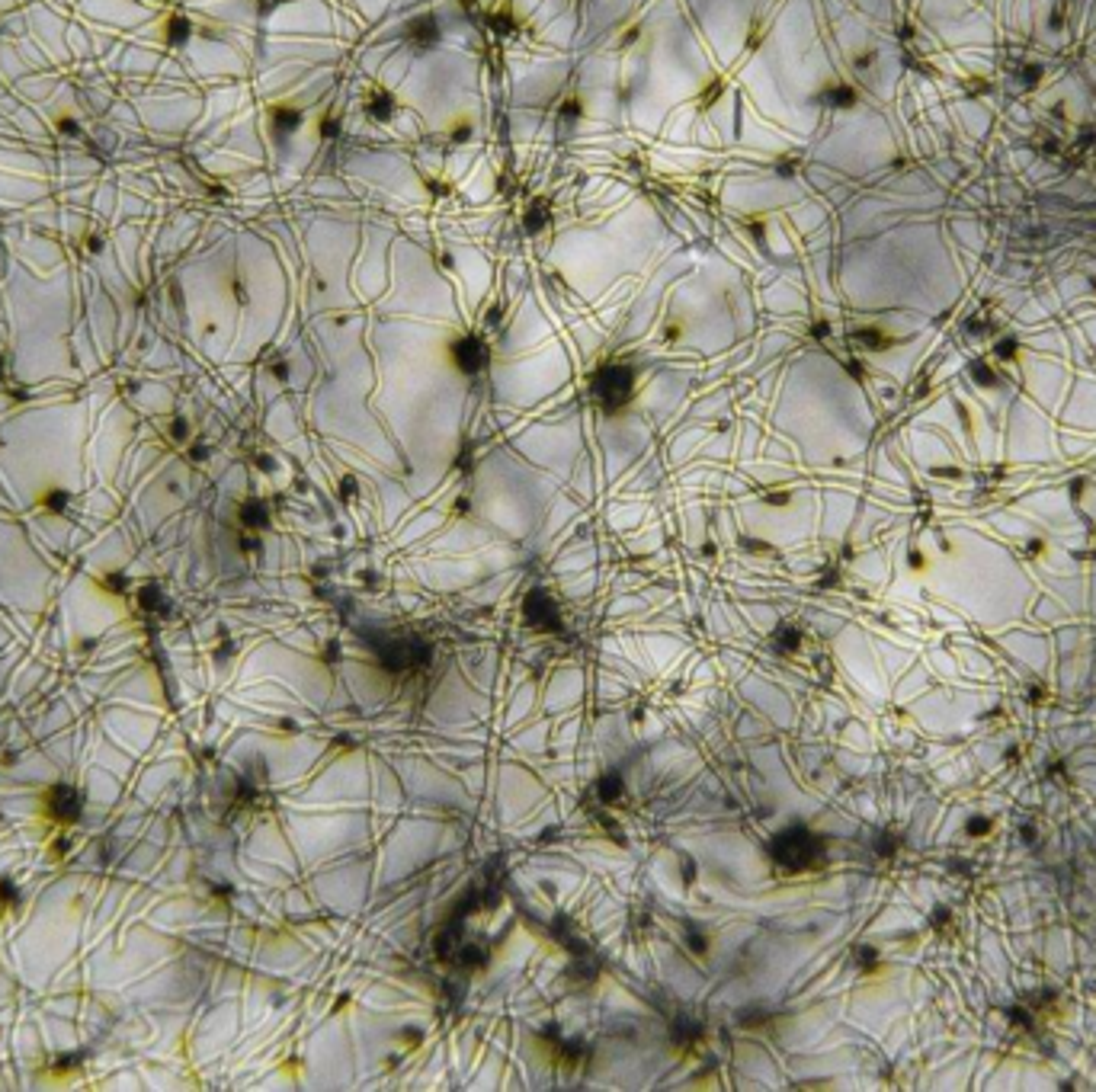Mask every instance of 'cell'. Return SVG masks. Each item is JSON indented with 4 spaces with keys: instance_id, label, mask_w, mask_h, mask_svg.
Instances as JSON below:
<instances>
[{
    "instance_id": "cell-1",
    "label": "cell",
    "mask_w": 1096,
    "mask_h": 1092,
    "mask_svg": "<svg viewBox=\"0 0 1096 1092\" xmlns=\"http://www.w3.org/2000/svg\"><path fill=\"white\" fill-rule=\"evenodd\" d=\"M769 855H773L776 866L789 868V872H802V868H812L821 859V843L805 827H792L776 836Z\"/></svg>"
},
{
    "instance_id": "cell-2",
    "label": "cell",
    "mask_w": 1096,
    "mask_h": 1092,
    "mask_svg": "<svg viewBox=\"0 0 1096 1092\" xmlns=\"http://www.w3.org/2000/svg\"><path fill=\"white\" fill-rule=\"evenodd\" d=\"M593 394L596 401H600V407H606V411H615V407H622L628 401V394H632V372L622 366H606L596 372L593 379Z\"/></svg>"
},
{
    "instance_id": "cell-3",
    "label": "cell",
    "mask_w": 1096,
    "mask_h": 1092,
    "mask_svg": "<svg viewBox=\"0 0 1096 1092\" xmlns=\"http://www.w3.org/2000/svg\"><path fill=\"white\" fill-rule=\"evenodd\" d=\"M49 814L61 823H74L81 817V791L71 785H55L49 795Z\"/></svg>"
},
{
    "instance_id": "cell-4",
    "label": "cell",
    "mask_w": 1096,
    "mask_h": 1092,
    "mask_svg": "<svg viewBox=\"0 0 1096 1092\" xmlns=\"http://www.w3.org/2000/svg\"><path fill=\"white\" fill-rule=\"evenodd\" d=\"M452 356H456V362H459V369H462V372H482L484 362H488V347H484L478 336H465V340L456 343Z\"/></svg>"
},
{
    "instance_id": "cell-5",
    "label": "cell",
    "mask_w": 1096,
    "mask_h": 1092,
    "mask_svg": "<svg viewBox=\"0 0 1096 1092\" xmlns=\"http://www.w3.org/2000/svg\"><path fill=\"white\" fill-rule=\"evenodd\" d=\"M437 39H439V26L433 23V17H417L411 26H407V42H411L414 49H420V51L433 49Z\"/></svg>"
},
{
    "instance_id": "cell-6",
    "label": "cell",
    "mask_w": 1096,
    "mask_h": 1092,
    "mask_svg": "<svg viewBox=\"0 0 1096 1092\" xmlns=\"http://www.w3.org/2000/svg\"><path fill=\"white\" fill-rule=\"evenodd\" d=\"M366 113L372 116V119H379V122H385L388 116L394 113V100L388 94H372L366 100Z\"/></svg>"
},
{
    "instance_id": "cell-7",
    "label": "cell",
    "mask_w": 1096,
    "mask_h": 1092,
    "mask_svg": "<svg viewBox=\"0 0 1096 1092\" xmlns=\"http://www.w3.org/2000/svg\"><path fill=\"white\" fill-rule=\"evenodd\" d=\"M141 606L148 609V612H164V600H161V590L158 587H145L141 590Z\"/></svg>"
},
{
    "instance_id": "cell-8",
    "label": "cell",
    "mask_w": 1096,
    "mask_h": 1092,
    "mask_svg": "<svg viewBox=\"0 0 1096 1092\" xmlns=\"http://www.w3.org/2000/svg\"><path fill=\"white\" fill-rule=\"evenodd\" d=\"M298 122H302V116H298L295 109H279V113H276V128H282V132L298 128Z\"/></svg>"
},
{
    "instance_id": "cell-9",
    "label": "cell",
    "mask_w": 1096,
    "mask_h": 1092,
    "mask_svg": "<svg viewBox=\"0 0 1096 1092\" xmlns=\"http://www.w3.org/2000/svg\"><path fill=\"white\" fill-rule=\"evenodd\" d=\"M244 523H248V525H263V523H267V516H263V506L260 503L244 506Z\"/></svg>"
},
{
    "instance_id": "cell-10",
    "label": "cell",
    "mask_w": 1096,
    "mask_h": 1092,
    "mask_svg": "<svg viewBox=\"0 0 1096 1092\" xmlns=\"http://www.w3.org/2000/svg\"><path fill=\"white\" fill-rule=\"evenodd\" d=\"M0 903H17V888L10 881H0Z\"/></svg>"
},
{
    "instance_id": "cell-11",
    "label": "cell",
    "mask_w": 1096,
    "mask_h": 1092,
    "mask_svg": "<svg viewBox=\"0 0 1096 1092\" xmlns=\"http://www.w3.org/2000/svg\"><path fill=\"white\" fill-rule=\"evenodd\" d=\"M51 506H55V510H61L64 506V493H51V500H49Z\"/></svg>"
},
{
    "instance_id": "cell-12",
    "label": "cell",
    "mask_w": 1096,
    "mask_h": 1092,
    "mask_svg": "<svg viewBox=\"0 0 1096 1092\" xmlns=\"http://www.w3.org/2000/svg\"><path fill=\"white\" fill-rule=\"evenodd\" d=\"M260 4H267V6H273V4H282V0H260Z\"/></svg>"
}]
</instances>
